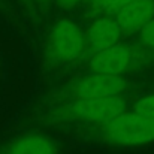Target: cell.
Returning a JSON list of instances; mask_svg holds the SVG:
<instances>
[{"instance_id":"cell-1","label":"cell","mask_w":154,"mask_h":154,"mask_svg":"<svg viewBox=\"0 0 154 154\" xmlns=\"http://www.w3.org/2000/svg\"><path fill=\"white\" fill-rule=\"evenodd\" d=\"M108 141L120 145H141L154 141V118L138 112L120 114L105 127Z\"/></svg>"},{"instance_id":"cell-2","label":"cell","mask_w":154,"mask_h":154,"mask_svg":"<svg viewBox=\"0 0 154 154\" xmlns=\"http://www.w3.org/2000/svg\"><path fill=\"white\" fill-rule=\"evenodd\" d=\"M50 45L60 60L73 61L84 48V35L73 21L60 20L51 29Z\"/></svg>"},{"instance_id":"cell-3","label":"cell","mask_w":154,"mask_h":154,"mask_svg":"<svg viewBox=\"0 0 154 154\" xmlns=\"http://www.w3.org/2000/svg\"><path fill=\"white\" fill-rule=\"evenodd\" d=\"M126 102L120 94L94 99H79L73 105V112L87 121H109L123 114Z\"/></svg>"},{"instance_id":"cell-4","label":"cell","mask_w":154,"mask_h":154,"mask_svg":"<svg viewBox=\"0 0 154 154\" xmlns=\"http://www.w3.org/2000/svg\"><path fill=\"white\" fill-rule=\"evenodd\" d=\"M126 84L118 75L96 73L79 79L75 84V94L79 99H94L117 96L124 90Z\"/></svg>"},{"instance_id":"cell-5","label":"cell","mask_w":154,"mask_h":154,"mask_svg":"<svg viewBox=\"0 0 154 154\" xmlns=\"http://www.w3.org/2000/svg\"><path fill=\"white\" fill-rule=\"evenodd\" d=\"M130 61V51L124 45H112L106 50L96 52L93 57L90 67L96 73H106V75H120L126 70Z\"/></svg>"},{"instance_id":"cell-6","label":"cell","mask_w":154,"mask_h":154,"mask_svg":"<svg viewBox=\"0 0 154 154\" xmlns=\"http://www.w3.org/2000/svg\"><path fill=\"white\" fill-rule=\"evenodd\" d=\"M153 18L154 0H133L115 14V20L120 24L121 30L142 29Z\"/></svg>"},{"instance_id":"cell-7","label":"cell","mask_w":154,"mask_h":154,"mask_svg":"<svg viewBox=\"0 0 154 154\" xmlns=\"http://www.w3.org/2000/svg\"><path fill=\"white\" fill-rule=\"evenodd\" d=\"M120 35H121V27L117 23V20L99 18L90 26L87 32V42L91 50L99 52L115 45Z\"/></svg>"},{"instance_id":"cell-8","label":"cell","mask_w":154,"mask_h":154,"mask_svg":"<svg viewBox=\"0 0 154 154\" xmlns=\"http://www.w3.org/2000/svg\"><path fill=\"white\" fill-rule=\"evenodd\" d=\"M8 154H57V148L48 136L27 135L17 139Z\"/></svg>"},{"instance_id":"cell-9","label":"cell","mask_w":154,"mask_h":154,"mask_svg":"<svg viewBox=\"0 0 154 154\" xmlns=\"http://www.w3.org/2000/svg\"><path fill=\"white\" fill-rule=\"evenodd\" d=\"M130 2H133V0H91V3L96 9L105 11L108 14H117L123 6H126Z\"/></svg>"},{"instance_id":"cell-10","label":"cell","mask_w":154,"mask_h":154,"mask_svg":"<svg viewBox=\"0 0 154 154\" xmlns=\"http://www.w3.org/2000/svg\"><path fill=\"white\" fill-rule=\"evenodd\" d=\"M133 109H135V112H138V114H142V115L153 117L154 118V94L139 99L138 102L135 103Z\"/></svg>"},{"instance_id":"cell-11","label":"cell","mask_w":154,"mask_h":154,"mask_svg":"<svg viewBox=\"0 0 154 154\" xmlns=\"http://www.w3.org/2000/svg\"><path fill=\"white\" fill-rule=\"evenodd\" d=\"M141 39L142 42L150 47V48H154V18L150 20L142 29H141Z\"/></svg>"},{"instance_id":"cell-12","label":"cell","mask_w":154,"mask_h":154,"mask_svg":"<svg viewBox=\"0 0 154 154\" xmlns=\"http://www.w3.org/2000/svg\"><path fill=\"white\" fill-rule=\"evenodd\" d=\"M61 8H66V9H70V8H75L81 0H55Z\"/></svg>"},{"instance_id":"cell-13","label":"cell","mask_w":154,"mask_h":154,"mask_svg":"<svg viewBox=\"0 0 154 154\" xmlns=\"http://www.w3.org/2000/svg\"><path fill=\"white\" fill-rule=\"evenodd\" d=\"M39 2H47V0H39Z\"/></svg>"}]
</instances>
